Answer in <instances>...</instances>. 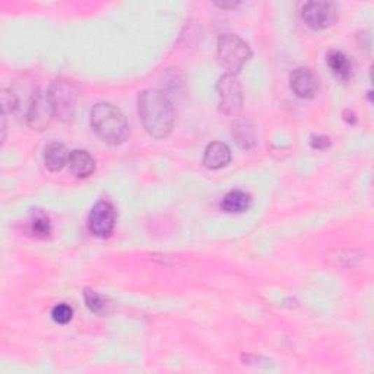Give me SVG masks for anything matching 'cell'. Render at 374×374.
Instances as JSON below:
<instances>
[{
  "label": "cell",
  "mask_w": 374,
  "mask_h": 374,
  "mask_svg": "<svg viewBox=\"0 0 374 374\" xmlns=\"http://www.w3.org/2000/svg\"><path fill=\"white\" fill-rule=\"evenodd\" d=\"M138 107L142 125L152 138H167L174 125V109L167 95L157 90H145L139 95Z\"/></svg>",
  "instance_id": "obj_1"
},
{
  "label": "cell",
  "mask_w": 374,
  "mask_h": 374,
  "mask_svg": "<svg viewBox=\"0 0 374 374\" xmlns=\"http://www.w3.org/2000/svg\"><path fill=\"white\" fill-rule=\"evenodd\" d=\"M91 126L99 138L109 145H120L129 134L126 117L110 103H99L92 109Z\"/></svg>",
  "instance_id": "obj_2"
},
{
  "label": "cell",
  "mask_w": 374,
  "mask_h": 374,
  "mask_svg": "<svg viewBox=\"0 0 374 374\" xmlns=\"http://www.w3.org/2000/svg\"><path fill=\"white\" fill-rule=\"evenodd\" d=\"M251 57L249 44L234 34H224L218 40V60L228 74L237 75Z\"/></svg>",
  "instance_id": "obj_3"
},
{
  "label": "cell",
  "mask_w": 374,
  "mask_h": 374,
  "mask_svg": "<svg viewBox=\"0 0 374 374\" xmlns=\"http://www.w3.org/2000/svg\"><path fill=\"white\" fill-rule=\"evenodd\" d=\"M47 94L53 104L55 116L62 122L71 120L75 114L78 101V90L75 88V85L69 81L57 79L50 85Z\"/></svg>",
  "instance_id": "obj_4"
},
{
  "label": "cell",
  "mask_w": 374,
  "mask_h": 374,
  "mask_svg": "<svg viewBox=\"0 0 374 374\" xmlns=\"http://www.w3.org/2000/svg\"><path fill=\"white\" fill-rule=\"evenodd\" d=\"M216 92L219 99V110L224 114L234 116L243 109L242 85L235 75L226 74L216 83Z\"/></svg>",
  "instance_id": "obj_5"
},
{
  "label": "cell",
  "mask_w": 374,
  "mask_h": 374,
  "mask_svg": "<svg viewBox=\"0 0 374 374\" xmlns=\"http://www.w3.org/2000/svg\"><path fill=\"white\" fill-rule=\"evenodd\" d=\"M301 16L304 22L312 29H325L332 27L338 20V9L332 2H323V0H313L303 6Z\"/></svg>",
  "instance_id": "obj_6"
},
{
  "label": "cell",
  "mask_w": 374,
  "mask_h": 374,
  "mask_svg": "<svg viewBox=\"0 0 374 374\" xmlns=\"http://www.w3.org/2000/svg\"><path fill=\"white\" fill-rule=\"evenodd\" d=\"M55 116V109L47 91L39 90L32 95L27 111V123L34 130H44L52 123Z\"/></svg>",
  "instance_id": "obj_7"
},
{
  "label": "cell",
  "mask_w": 374,
  "mask_h": 374,
  "mask_svg": "<svg viewBox=\"0 0 374 374\" xmlns=\"http://www.w3.org/2000/svg\"><path fill=\"white\" fill-rule=\"evenodd\" d=\"M116 226V211L111 203L101 200L95 203L88 215V230L92 235L106 239Z\"/></svg>",
  "instance_id": "obj_8"
},
{
  "label": "cell",
  "mask_w": 374,
  "mask_h": 374,
  "mask_svg": "<svg viewBox=\"0 0 374 374\" xmlns=\"http://www.w3.org/2000/svg\"><path fill=\"white\" fill-rule=\"evenodd\" d=\"M290 85L297 97L305 99L313 98L319 91V79L307 67H297L296 71H293Z\"/></svg>",
  "instance_id": "obj_9"
},
{
  "label": "cell",
  "mask_w": 374,
  "mask_h": 374,
  "mask_svg": "<svg viewBox=\"0 0 374 374\" xmlns=\"http://www.w3.org/2000/svg\"><path fill=\"white\" fill-rule=\"evenodd\" d=\"M231 161V151L223 142H212L207 146L205 155H203V164L209 169H219L227 167Z\"/></svg>",
  "instance_id": "obj_10"
},
{
  "label": "cell",
  "mask_w": 374,
  "mask_h": 374,
  "mask_svg": "<svg viewBox=\"0 0 374 374\" xmlns=\"http://www.w3.org/2000/svg\"><path fill=\"white\" fill-rule=\"evenodd\" d=\"M67 165H69L72 174L79 179L90 177L95 172V161L87 151H72Z\"/></svg>",
  "instance_id": "obj_11"
},
{
  "label": "cell",
  "mask_w": 374,
  "mask_h": 374,
  "mask_svg": "<svg viewBox=\"0 0 374 374\" xmlns=\"http://www.w3.org/2000/svg\"><path fill=\"white\" fill-rule=\"evenodd\" d=\"M69 152L66 146L57 142H53L44 149V164L50 172H60V169L69 162Z\"/></svg>",
  "instance_id": "obj_12"
},
{
  "label": "cell",
  "mask_w": 374,
  "mask_h": 374,
  "mask_svg": "<svg viewBox=\"0 0 374 374\" xmlns=\"http://www.w3.org/2000/svg\"><path fill=\"white\" fill-rule=\"evenodd\" d=\"M233 138L243 149H250L256 145V133L251 122L247 118H237L233 125Z\"/></svg>",
  "instance_id": "obj_13"
},
{
  "label": "cell",
  "mask_w": 374,
  "mask_h": 374,
  "mask_svg": "<svg viewBox=\"0 0 374 374\" xmlns=\"http://www.w3.org/2000/svg\"><path fill=\"white\" fill-rule=\"evenodd\" d=\"M328 64L332 74L344 82H347L352 76V63L349 59L339 50H332L328 55Z\"/></svg>",
  "instance_id": "obj_14"
},
{
  "label": "cell",
  "mask_w": 374,
  "mask_h": 374,
  "mask_svg": "<svg viewBox=\"0 0 374 374\" xmlns=\"http://www.w3.org/2000/svg\"><path fill=\"white\" fill-rule=\"evenodd\" d=\"M251 199L250 196L243 191H231L226 195L221 203V208L228 214H242L246 212L250 208Z\"/></svg>",
  "instance_id": "obj_15"
},
{
  "label": "cell",
  "mask_w": 374,
  "mask_h": 374,
  "mask_svg": "<svg viewBox=\"0 0 374 374\" xmlns=\"http://www.w3.org/2000/svg\"><path fill=\"white\" fill-rule=\"evenodd\" d=\"M31 233L40 237V239H46V237L52 233V226H50V219L46 214L37 212L31 219Z\"/></svg>",
  "instance_id": "obj_16"
},
{
  "label": "cell",
  "mask_w": 374,
  "mask_h": 374,
  "mask_svg": "<svg viewBox=\"0 0 374 374\" xmlns=\"http://www.w3.org/2000/svg\"><path fill=\"white\" fill-rule=\"evenodd\" d=\"M83 297H85V303H87V305H88V309L92 313L103 314L107 312V301L104 300V297H101L98 293H95L92 290H85Z\"/></svg>",
  "instance_id": "obj_17"
},
{
  "label": "cell",
  "mask_w": 374,
  "mask_h": 374,
  "mask_svg": "<svg viewBox=\"0 0 374 374\" xmlns=\"http://www.w3.org/2000/svg\"><path fill=\"white\" fill-rule=\"evenodd\" d=\"M52 317L56 323H59V325H66V323H69L72 320L74 310L71 305L62 303V304H57L56 307L52 310Z\"/></svg>",
  "instance_id": "obj_18"
},
{
  "label": "cell",
  "mask_w": 374,
  "mask_h": 374,
  "mask_svg": "<svg viewBox=\"0 0 374 374\" xmlns=\"http://www.w3.org/2000/svg\"><path fill=\"white\" fill-rule=\"evenodd\" d=\"M18 107V98L16 95L9 91V90H4L2 91V110H4V116L6 113H13Z\"/></svg>",
  "instance_id": "obj_19"
},
{
  "label": "cell",
  "mask_w": 374,
  "mask_h": 374,
  "mask_svg": "<svg viewBox=\"0 0 374 374\" xmlns=\"http://www.w3.org/2000/svg\"><path fill=\"white\" fill-rule=\"evenodd\" d=\"M310 145L314 149H326L331 145V141L329 138H326V136H313Z\"/></svg>",
  "instance_id": "obj_20"
}]
</instances>
